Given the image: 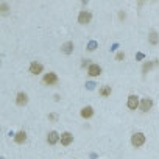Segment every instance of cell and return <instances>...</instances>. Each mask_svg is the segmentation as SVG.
Segmentation results:
<instances>
[{"label":"cell","mask_w":159,"mask_h":159,"mask_svg":"<svg viewBox=\"0 0 159 159\" xmlns=\"http://www.w3.org/2000/svg\"><path fill=\"white\" fill-rule=\"evenodd\" d=\"M143 143H145V134H143V133H136V134H133V137H131V145H133V147L139 148V147H142Z\"/></svg>","instance_id":"6da1fadb"},{"label":"cell","mask_w":159,"mask_h":159,"mask_svg":"<svg viewBox=\"0 0 159 159\" xmlns=\"http://www.w3.org/2000/svg\"><path fill=\"white\" fill-rule=\"evenodd\" d=\"M42 83L47 84V86H53V84H56V83H58V76H56V73H53V72L45 73L44 78H42Z\"/></svg>","instance_id":"7a4b0ae2"},{"label":"cell","mask_w":159,"mask_h":159,"mask_svg":"<svg viewBox=\"0 0 159 159\" xmlns=\"http://www.w3.org/2000/svg\"><path fill=\"white\" fill-rule=\"evenodd\" d=\"M91 19H92V14H91L89 11H81V13L78 14V24H81V25L89 24Z\"/></svg>","instance_id":"3957f363"},{"label":"cell","mask_w":159,"mask_h":159,"mask_svg":"<svg viewBox=\"0 0 159 159\" xmlns=\"http://www.w3.org/2000/svg\"><path fill=\"white\" fill-rule=\"evenodd\" d=\"M139 106H140V111H142V112H148V111L151 109V106H153V100L148 98V97H147V98H142V102H140Z\"/></svg>","instance_id":"277c9868"},{"label":"cell","mask_w":159,"mask_h":159,"mask_svg":"<svg viewBox=\"0 0 159 159\" xmlns=\"http://www.w3.org/2000/svg\"><path fill=\"white\" fill-rule=\"evenodd\" d=\"M88 73L91 75V76H98L100 73H102V67L98 66V64H89V67H88Z\"/></svg>","instance_id":"5b68a950"},{"label":"cell","mask_w":159,"mask_h":159,"mask_svg":"<svg viewBox=\"0 0 159 159\" xmlns=\"http://www.w3.org/2000/svg\"><path fill=\"white\" fill-rule=\"evenodd\" d=\"M27 103H28V95L25 92H19L16 95V105L17 106H25Z\"/></svg>","instance_id":"8992f818"},{"label":"cell","mask_w":159,"mask_h":159,"mask_svg":"<svg viewBox=\"0 0 159 159\" xmlns=\"http://www.w3.org/2000/svg\"><path fill=\"white\" fill-rule=\"evenodd\" d=\"M159 66V62H157V59H153V61H148V62H145L143 66H142V73H148L151 69H154V67H157Z\"/></svg>","instance_id":"52a82bcc"},{"label":"cell","mask_w":159,"mask_h":159,"mask_svg":"<svg viewBox=\"0 0 159 159\" xmlns=\"http://www.w3.org/2000/svg\"><path fill=\"white\" fill-rule=\"evenodd\" d=\"M126 106L129 108V109H137L139 108V98L136 97V95H129L128 97V103H126Z\"/></svg>","instance_id":"ba28073f"},{"label":"cell","mask_w":159,"mask_h":159,"mask_svg":"<svg viewBox=\"0 0 159 159\" xmlns=\"http://www.w3.org/2000/svg\"><path fill=\"white\" fill-rule=\"evenodd\" d=\"M59 140H61V143H62V145H66V147H67V145H70V143L73 142V136H72L70 133H67V131H66V133H62V134H61V139H59Z\"/></svg>","instance_id":"9c48e42d"},{"label":"cell","mask_w":159,"mask_h":159,"mask_svg":"<svg viewBox=\"0 0 159 159\" xmlns=\"http://www.w3.org/2000/svg\"><path fill=\"white\" fill-rule=\"evenodd\" d=\"M42 64H39V62H31L30 64V73H33V75H39L41 72H42Z\"/></svg>","instance_id":"30bf717a"},{"label":"cell","mask_w":159,"mask_h":159,"mask_svg":"<svg viewBox=\"0 0 159 159\" xmlns=\"http://www.w3.org/2000/svg\"><path fill=\"white\" fill-rule=\"evenodd\" d=\"M59 139H61V137H59V134H58L56 131H50L48 136H47V142H48L50 145H55Z\"/></svg>","instance_id":"8fae6325"},{"label":"cell","mask_w":159,"mask_h":159,"mask_svg":"<svg viewBox=\"0 0 159 159\" xmlns=\"http://www.w3.org/2000/svg\"><path fill=\"white\" fill-rule=\"evenodd\" d=\"M80 114H81L83 119H91V117L94 116V109H92V106H84Z\"/></svg>","instance_id":"7c38bea8"},{"label":"cell","mask_w":159,"mask_h":159,"mask_svg":"<svg viewBox=\"0 0 159 159\" xmlns=\"http://www.w3.org/2000/svg\"><path fill=\"white\" fill-rule=\"evenodd\" d=\"M25 140H27V134H25V131H19V133L14 136V142H16V143H19V145H20V143H24Z\"/></svg>","instance_id":"4fadbf2b"},{"label":"cell","mask_w":159,"mask_h":159,"mask_svg":"<svg viewBox=\"0 0 159 159\" xmlns=\"http://www.w3.org/2000/svg\"><path fill=\"white\" fill-rule=\"evenodd\" d=\"M61 52L66 53V55H70V53L73 52V42H66V44H62Z\"/></svg>","instance_id":"5bb4252c"},{"label":"cell","mask_w":159,"mask_h":159,"mask_svg":"<svg viewBox=\"0 0 159 159\" xmlns=\"http://www.w3.org/2000/svg\"><path fill=\"white\" fill-rule=\"evenodd\" d=\"M148 42H150L151 45H156V44L159 42V36H157L156 31H151V33L148 34Z\"/></svg>","instance_id":"9a60e30c"},{"label":"cell","mask_w":159,"mask_h":159,"mask_svg":"<svg viewBox=\"0 0 159 159\" xmlns=\"http://www.w3.org/2000/svg\"><path fill=\"white\" fill-rule=\"evenodd\" d=\"M111 92H112V91H111V86H103V88L100 89V95H102V97H109Z\"/></svg>","instance_id":"2e32d148"},{"label":"cell","mask_w":159,"mask_h":159,"mask_svg":"<svg viewBox=\"0 0 159 159\" xmlns=\"http://www.w3.org/2000/svg\"><path fill=\"white\" fill-rule=\"evenodd\" d=\"M8 11H10V10H8L7 3H2V14H3V16H7V14H8Z\"/></svg>","instance_id":"e0dca14e"},{"label":"cell","mask_w":159,"mask_h":159,"mask_svg":"<svg viewBox=\"0 0 159 159\" xmlns=\"http://www.w3.org/2000/svg\"><path fill=\"white\" fill-rule=\"evenodd\" d=\"M116 59H117V61H122V59H125V53H123V52H119V53L116 55Z\"/></svg>","instance_id":"ac0fdd59"},{"label":"cell","mask_w":159,"mask_h":159,"mask_svg":"<svg viewBox=\"0 0 159 159\" xmlns=\"http://www.w3.org/2000/svg\"><path fill=\"white\" fill-rule=\"evenodd\" d=\"M48 119H50V120H53V122H55V120H56V119H58V116H56V114H50V116H48Z\"/></svg>","instance_id":"d6986e66"}]
</instances>
